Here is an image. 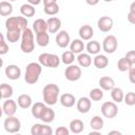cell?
Segmentation results:
<instances>
[{
  "instance_id": "8992f818",
  "label": "cell",
  "mask_w": 135,
  "mask_h": 135,
  "mask_svg": "<svg viewBox=\"0 0 135 135\" xmlns=\"http://www.w3.org/2000/svg\"><path fill=\"white\" fill-rule=\"evenodd\" d=\"M101 113L105 118H114L118 114V108L116 102L113 101H105L101 105Z\"/></svg>"
},
{
  "instance_id": "4fadbf2b",
  "label": "cell",
  "mask_w": 135,
  "mask_h": 135,
  "mask_svg": "<svg viewBox=\"0 0 135 135\" xmlns=\"http://www.w3.org/2000/svg\"><path fill=\"white\" fill-rule=\"evenodd\" d=\"M17 104L15 100L7 98L2 104V111L6 116H13L17 111Z\"/></svg>"
},
{
  "instance_id": "ba28073f",
  "label": "cell",
  "mask_w": 135,
  "mask_h": 135,
  "mask_svg": "<svg viewBox=\"0 0 135 135\" xmlns=\"http://www.w3.org/2000/svg\"><path fill=\"white\" fill-rule=\"evenodd\" d=\"M117 39L114 35H108L102 41V49L107 54H113L117 50Z\"/></svg>"
},
{
  "instance_id": "60d3db41",
  "label": "cell",
  "mask_w": 135,
  "mask_h": 135,
  "mask_svg": "<svg viewBox=\"0 0 135 135\" xmlns=\"http://www.w3.org/2000/svg\"><path fill=\"white\" fill-rule=\"evenodd\" d=\"M49 57H50V53H42L39 55L38 57V61L41 65L43 66H47V61H49Z\"/></svg>"
},
{
  "instance_id": "44dd1931",
  "label": "cell",
  "mask_w": 135,
  "mask_h": 135,
  "mask_svg": "<svg viewBox=\"0 0 135 135\" xmlns=\"http://www.w3.org/2000/svg\"><path fill=\"white\" fill-rule=\"evenodd\" d=\"M17 103L21 109H28L32 105V98L27 94H21L17 98Z\"/></svg>"
},
{
  "instance_id": "f35d334b",
  "label": "cell",
  "mask_w": 135,
  "mask_h": 135,
  "mask_svg": "<svg viewBox=\"0 0 135 135\" xmlns=\"http://www.w3.org/2000/svg\"><path fill=\"white\" fill-rule=\"evenodd\" d=\"M124 103L127 105H134L135 104V93L134 92H129L124 95V99H123Z\"/></svg>"
},
{
  "instance_id": "836d02e7",
  "label": "cell",
  "mask_w": 135,
  "mask_h": 135,
  "mask_svg": "<svg viewBox=\"0 0 135 135\" xmlns=\"http://www.w3.org/2000/svg\"><path fill=\"white\" fill-rule=\"evenodd\" d=\"M22 32L21 31H6L5 38L8 42H17L21 38Z\"/></svg>"
},
{
  "instance_id": "f546056e",
  "label": "cell",
  "mask_w": 135,
  "mask_h": 135,
  "mask_svg": "<svg viewBox=\"0 0 135 135\" xmlns=\"http://www.w3.org/2000/svg\"><path fill=\"white\" fill-rule=\"evenodd\" d=\"M13 13V5L9 1H1L0 2V15L5 17L9 16Z\"/></svg>"
},
{
  "instance_id": "7a4b0ae2",
  "label": "cell",
  "mask_w": 135,
  "mask_h": 135,
  "mask_svg": "<svg viewBox=\"0 0 135 135\" xmlns=\"http://www.w3.org/2000/svg\"><path fill=\"white\" fill-rule=\"evenodd\" d=\"M42 96L44 103H46L47 105L56 104L59 96V86L55 83L46 84L42 90Z\"/></svg>"
},
{
  "instance_id": "30bf717a",
  "label": "cell",
  "mask_w": 135,
  "mask_h": 135,
  "mask_svg": "<svg viewBox=\"0 0 135 135\" xmlns=\"http://www.w3.org/2000/svg\"><path fill=\"white\" fill-rule=\"evenodd\" d=\"M55 40H56V44L61 49L66 47L71 43V38L66 31H59V33L56 35Z\"/></svg>"
},
{
  "instance_id": "277c9868",
  "label": "cell",
  "mask_w": 135,
  "mask_h": 135,
  "mask_svg": "<svg viewBox=\"0 0 135 135\" xmlns=\"http://www.w3.org/2000/svg\"><path fill=\"white\" fill-rule=\"evenodd\" d=\"M28 21L24 16H15L8 17L5 21L6 31H23L27 27Z\"/></svg>"
},
{
  "instance_id": "cb8c5ba5",
  "label": "cell",
  "mask_w": 135,
  "mask_h": 135,
  "mask_svg": "<svg viewBox=\"0 0 135 135\" xmlns=\"http://www.w3.org/2000/svg\"><path fill=\"white\" fill-rule=\"evenodd\" d=\"M70 50L74 54H80V53H82V51L84 50V43H83L82 39H74L70 43Z\"/></svg>"
},
{
  "instance_id": "bcb514c9",
  "label": "cell",
  "mask_w": 135,
  "mask_h": 135,
  "mask_svg": "<svg viewBox=\"0 0 135 135\" xmlns=\"http://www.w3.org/2000/svg\"><path fill=\"white\" fill-rule=\"evenodd\" d=\"M129 79L132 83L135 84V68H133V66L129 70Z\"/></svg>"
},
{
  "instance_id": "4316f807",
  "label": "cell",
  "mask_w": 135,
  "mask_h": 135,
  "mask_svg": "<svg viewBox=\"0 0 135 135\" xmlns=\"http://www.w3.org/2000/svg\"><path fill=\"white\" fill-rule=\"evenodd\" d=\"M35 5L33 4H30V3H26V4H22L21 7H20V13L22 16L24 17H33L35 14H36V8L34 7Z\"/></svg>"
},
{
  "instance_id": "52a82bcc",
  "label": "cell",
  "mask_w": 135,
  "mask_h": 135,
  "mask_svg": "<svg viewBox=\"0 0 135 135\" xmlns=\"http://www.w3.org/2000/svg\"><path fill=\"white\" fill-rule=\"evenodd\" d=\"M81 69L76 64H70L64 70V77L69 81H77L81 77Z\"/></svg>"
},
{
  "instance_id": "e575fe53",
  "label": "cell",
  "mask_w": 135,
  "mask_h": 135,
  "mask_svg": "<svg viewBox=\"0 0 135 135\" xmlns=\"http://www.w3.org/2000/svg\"><path fill=\"white\" fill-rule=\"evenodd\" d=\"M74 60H75V54L71 50L70 51H65V52L62 53V55H61L62 63H64L66 65H70V64H72L74 62Z\"/></svg>"
},
{
  "instance_id": "f5cc1de1",
  "label": "cell",
  "mask_w": 135,
  "mask_h": 135,
  "mask_svg": "<svg viewBox=\"0 0 135 135\" xmlns=\"http://www.w3.org/2000/svg\"><path fill=\"white\" fill-rule=\"evenodd\" d=\"M130 11H134V12H135V1L131 3V5H130Z\"/></svg>"
},
{
  "instance_id": "db71d44e",
  "label": "cell",
  "mask_w": 135,
  "mask_h": 135,
  "mask_svg": "<svg viewBox=\"0 0 135 135\" xmlns=\"http://www.w3.org/2000/svg\"><path fill=\"white\" fill-rule=\"evenodd\" d=\"M90 135H99V131H93V132H91L90 133Z\"/></svg>"
},
{
  "instance_id": "e0dca14e",
  "label": "cell",
  "mask_w": 135,
  "mask_h": 135,
  "mask_svg": "<svg viewBox=\"0 0 135 135\" xmlns=\"http://www.w3.org/2000/svg\"><path fill=\"white\" fill-rule=\"evenodd\" d=\"M47 22V26H49V32L51 34H55L59 31V28L61 27V20L57 17H51L46 20Z\"/></svg>"
},
{
  "instance_id": "9a60e30c",
  "label": "cell",
  "mask_w": 135,
  "mask_h": 135,
  "mask_svg": "<svg viewBox=\"0 0 135 135\" xmlns=\"http://www.w3.org/2000/svg\"><path fill=\"white\" fill-rule=\"evenodd\" d=\"M99 86L103 90V91H111L113 88H115V81L113 78L109 77V76H102L99 81H98Z\"/></svg>"
},
{
  "instance_id": "484cf974",
  "label": "cell",
  "mask_w": 135,
  "mask_h": 135,
  "mask_svg": "<svg viewBox=\"0 0 135 135\" xmlns=\"http://www.w3.org/2000/svg\"><path fill=\"white\" fill-rule=\"evenodd\" d=\"M111 97H112L114 102L120 103L124 99V93H123V91L120 88H116L115 86V88H113L111 90Z\"/></svg>"
},
{
  "instance_id": "f907efd6",
  "label": "cell",
  "mask_w": 135,
  "mask_h": 135,
  "mask_svg": "<svg viewBox=\"0 0 135 135\" xmlns=\"http://www.w3.org/2000/svg\"><path fill=\"white\" fill-rule=\"evenodd\" d=\"M42 1H43V5H47V4L57 2V0H42Z\"/></svg>"
},
{
  "instance_id": "4dcf8cb0",
  "label": "cell",
  "mask_w": 135,
  "mask_h": 135,
  "mask_svg": "<svg viewBox=\"0 0 135 135\" xmlns=\"http://www.w3.org/2000/svg\"><path fill=\"white\" fill-rule=\"evenodd\" d=\"M0 93H1V98L2 99H7V98H11L13 96L14 90L9 84L2 83L0 85Z\"/></svg>"
},
{
  "instance_id": "9c48e42d",
  "label": "cell",
  "mask_w": 135,
  "mask_h": 135,
  "mask_svg": "<svg viewBox=\"0 0 135 135\" xmlns=\"http://www.w3.org/2000/svg\"><path fill=\"white\" fill-rule=\"evenodd\" d=\"M113 19L109 16H102L98 19L97 21V26L99 28V31L103 32V33H108L112 30L113 27Z\"/></svg>"
},
{
  "instance_id": "7bdbcfd3",
  "label": "cell",
  "mask_w": 135,
  "mask_h": 135,
  "mask_svg": "<svg viewBox=\"0 0 135 135\" xmlns=\"http://www.w3.org/2000/svg\"><path fill=\"white\" fill-rule=\"evenodd\" d=\"M70 130L66 127H58L55 131V135H69Z\"/></svg>"
},
{
  "instance_id": "7c38bea8",
  "label": "cell",
  "mask_w": 135,
  "mask_h": 135,
  "mask_svg": "<svg viewBox=\"0 0 135 135\" xmlns=\"http://www.w3.org/2000/svg\"><path fill=\"white\" fill-rule=\"evenodd\" d=\"M4 72H5L6 77L8 79H11V80H17L21 76V70L16 64H8L5 68V71Z\"/></svg>"
},
{
  "instance_id": "1f68e13d",
  "label": "cell",
  "mask_w": 135,
  "mask_h": 135,
  "mask_svg": "<svg viewBox=\"0 0 135 135\" xmlns=\"http://www.w3.org/2000/svg\"><path fill=\"white\" fill-rule=\"evenodd\" d=\"M90 127L95 131H100L103 128V119L98 115L93 116L90 120Z\"/></svg>"
},
{
  "instance_id": "f6af8a7d",
  "label": "cell",
  "mask_w": 135,
  "mask_h": 135,
  "mask_svg": "<svg viewBox=\"0 0 135 135\" xmlns=\"http://www.w3.org/2000/svg\"><path fill=\"white\" fill-rule=\"evenodd\" d=\"M124 57L128 58V59L131 61L132 64H135V51H129V52L126 54Z\"/></svg>"
},
{
  "instance_id": "ee69618b",
  "label": "cell",
  "mask_w": 135,
  "mask_h": 135,
  "mask_svg": "<svg viewBox=\"0 0 135 135\" xmlns=\"http://www.w3.org/2000/svg\"><path fill=\"white\" fill-rule=\"evenodd\" d=\"M53 130L49 124H42V130H41V135H52Z\"/></svg>"
},
{
  "instance_id": "b9f144b4",
  "label": "cell",
  "mask_w": 135,
  "mask_h": 135,
  "mask_svg": "<svg viewBox=\"0 0 135 135\" xmlns=\"http://www.w3.org/2000/svg\"><path fill=\"white\" fill-rule=\"evenodd\" d=\"M41 130H42V124L35 123L31 128V134L32 135H41Z\"/></svg>"
},
{
  "instance_id": "816d5d0a",
  "label": "cell",
  "mask_w": 135,
  "mask_h": 135,
  "mask_svg": "<svg viewBox=\"0 0 135 135\" xmlns=\"http://www.w3.org/2000/svg\"><path fill=\"white\" fill-rule=\"evenodd\" d=\"M113 134L121 135V132H119V131H110V132H109V135H113Z\"/></svg>"
},
{
  "instance_id": "d6a6232c",
  "label": "cell",
  "mask_w": 135,
  "mask_h": 135,
  "mask_svg": "<svg viewBox=\"0 0 135 135\" xmlns=\"http://www.w3.org/2000/svg\"><path fill=\"white\" fill-rule=\"evenodd\" d=\"M132 65L133 64L131 63V61L128 58H126V57L120 58L118 60V62H117V68H118V70L120 72H127V71H129L132 68Z\"/></svg>"
},
{
  "instance_id": "7dc6e473",
  "label": "cell",
  "mask_w": 135,
  "mask_h": 135,
  "mask_svg": "<svg viewBox=\"0 0 135 135\" xmlns=\"http://www.w3.org/2000/svg\"><path fill=\"white\" fill-rule=\"evenodd\" d=\"M128 21L132 24H135V12L134 11H130L128 14Z\"/></svg>"
},
{
  "instance_id": "c3c4849f",
  "label": "cell",
  "mask_w": 135,
  "mask_h": 135,
  "mask_svg": "<svg viewBox=\"0 0 135 135\" xmlns=\"http://www.w3.org/2000/svg\"><path fill=\"white\" fill-rule=\"evenodd\" d=\"M85 2H86L89 5H96V4H98L99 0H85Z\"/></svg>"
},
{
  "instance_id": "8d00e7d4",
  "label": "cell",
  "mask_w": 135,
  "mask_h": 135,
  "mask_svg": "<svg viewBox=\"0 0 135 135\" xmlns=\"http://www.w3.org/2000/svg\"><path fill=\"white\" fill-rule=\"evenodd\" d=\"M43 11H44V13H45L46 15L54 16V15L58 14V12H59V5H58L57 2L51 3V4H47V5H44Z\"/></svg>"
},
{
  "instance_id": "d4e9b609",
  "label": "cell",
  "mask_w": 135,
  "mask_h": 135,
  "mask_svg": "<svg viewBox=\"0 0 135 135\" xmlns=\"http://www.w3.org/2000/svg\"><path fill=\"white\" fill-rule=\"evenodd\" d=\"M88 53L90 55H97L99 52H100V43L96 40H90L88 43H86V46H85Z\"/></svg>"
},
{
  "instance_id": "d590c367",
  "label": "cell",
  "mask_w": 135,
  "mask_h": 135,
  "mask_svg": "<svg viewBox=\"0 0 135 135\" xmlns=\"http://www.w3.org/2000/svg\"><path fill=\"white\" fill-rule=\"evenodd\" d=\"M90 98L93 101H99L103 98V90L101 88H95L90 91Z\"/></svg>"
},
{
  "instance_id": "3957f363",
  "label": "cell",
  "mask_w": 135,
  "mask_h": 135,
  "mask_svg": "<svg viewBox=\"0 0 135 135\" xmlns=\"http://www.w3.org/2000/svg\"><path fill=\"white\" fill-rule=\"evenodd\" d=\"M20 49L25 54H30V53H32L34 51V49H35V42H34L33 30L26 27L25 30L22 31Z\"/></svg>"
},
{
  "instance_id": "2e32d148",
  "label": "cell",
  "mask_w": 135,
  "mask_h": 135,
  "mask_svg": "<svg viewBox=\"0 0 135 135\" xmlns=\"http://www.w3.org/2000/svg\"><path fill=\"white\" fill-rule=\"evenodd\" d=\"M78 34L80 36V39H82V40H91L93 35H94V31H93L91 25L84 24L79 28Z\"/></svg>"
},
{
  "instance_id": "681fc988",
  "label": "cell",
  "mask_w": 135,
  "mask_h": 135,
  "mask_svg": "<svg viewBox=\"0 0 135 135\" xmlns=\"http://www.w3.org/2000/svg\"><path fill=\"white\" fill-rule=\"evenodd\" d=\"M27 2L30 4H33V5H39L40 2H41V0H27Z\"/></svg>"
},
{
  "instance_id": "ab89813d",
  "label": "cell",
  "mask_w": 135,
  "mask_h": 135,
  "mask_svg": "<svg viewBox=\"0 0 135 135\" xmlns=\"http://www.w3.org/2000/svg\"><path fill=\"white\" fill-rule=\"evenodd\" d=\"M8 52V45L5 42V37L2 34L1 35V41H0V54L1 55H5Z\"/></svg>"
},
{
  "instance_id": "74e56055",
  "label": "cell",
  "mask_w": 135,
  "mask_h": 135,
  "mask_svg": "<svg viewBox=\"0 0 135 135\" xmlns=\"http://www.w3.org/2000/svg\"><path fill=\"white\" fill-rule=\"evenodd\" d=\"M60 63V59L57 55L55 54H50V57H49V61H47V68H57Z\"/></svg>"
},
{
  "instance_id": "ac0fdd59",
  "label": "cell",
  "mask_w": 135,
  "mask_h": 135,
  "mask_svg": "<svg viewBox=\"0 0 135 135\" xmlns=\"http://www.w3.org/2000/svg\"><path fill=\"white\" fill-rule=\"evenodd\" d=\"M93 63L95 65V68L97 69H104L109 65V58L105 55H101V54H97L96 57L93 60Z\"/></svg>"
},
{
  "instance_id": "83f0119b",
  "label": "cell",
  "mask_w": 135,
  "mask_h": 135,
  "mask_svg": "<svg viewBox=\"0 0 135 135\" xmlns=\"http://www.w3.org/2000/svg\"><path fill=\"white\" fill-rule=\"evenodd\" d=\"M40 119L43 122H45V123H50V122L54 121V119H55V112H54V110L51 109L50 107H46L45 110L43 111Z\"/></svg>"
},
{
  "instance_id": "11a10c76",
  "label": "cell",
  "mask_w": 135,
  "mask_h": 135,
  "mask_svg": "<svg viewBox=\"0 0 135 135\" xmlns=\"http://www.w3.org/2000/svg\"><path fill=\"white\" fill-rule=\"evenodd\" d=\"M103 1H105V2H111V1H115V0H103Z\"/></svg>"
},
{
  "instance_id": "7402d4cb",
  "label": "cell",
  "mask_w": 135,
  "mask_h": 135,
  "mask_svg": "<svg viewBox=\"0 0 135 135\" xmlns=\"http://www.w3.org/2000/svg\"><path fill=\"white\" fill-rule=\"evenodd\" d=\"M45 104H46V103H43V102H40V101H39V102H35V103L33 104V107H32V115H33L35 118L40 119V117H41L43 111H44L45 108H46Z\"/></svg>"
},
{
  "instance_id": "5bb4252c",
  "label": "cell",
  "mask_w": 135,
  "mask_h": 135,
  "mask_svg": "<svg viewBox=\"0 0 135 135\" xmlns=\"http://www.w3.org/2000/svg\"><path fill=\"white\" fill-rule=\"evenodd\" d=\"M59 101H60L62 107H64V108H72L76 103V98L71 93H64V94H62L60 96Z\"/></svg>"
},
{
  "instance_id": "ffe728a7",
  "label": "cell",
  "mask_w": 135,
  "mask_h": 135,
  "mask_svg": "<svg viewBox=\"0 0 135 135\" xmlns=\"http://www.w3.org/2000/svg\"><path fill=\"white\" fill-rule=\"evenodd\" d=\"M77 62L80 66L82 68H89L92 64V57L90 56V54L88 53H80L77 56Z\"/></svg>"
},
{
  "instance_id": "f1b7e54d",
  "label": "cell",
  "mask_w": 135,
  "mask_h": 135,
  "mask_svg": "<svg viewBox=\"0 0 135 135\" xmlns=\"http://www.w3.org/2000/svg\"><path fill=\"white\" fill-rule=\"evenodd\" d=\"M36 42L39 46H46L50 42V36L47 34V32H43V33H37L36 34Z\"/></svg>"
},
{
  "instance_id": "d6986e66",
  "label": "cell",
  "mask_w": 135,
  "mask_h": 135,
  "mask_svg": "<svg viewBox=\"0 0 135 135\" xmlns=\"http://www.w3.org/2000/svg\"><path fill=\"white\" fill-rule=\"evenodd\" d=\"M33 30L34 32L37 33H43V32H47L49 31V26H47V22L43 19H37L34 21L33 23Z\"/></svg>"
},
{
  "instance_id": "8fae6325",
  "label": "cell",
  "mask_w": 135,
  "mask_h": 135,
  "mask_svg": "<svg viewBox=\"0 0 135 135\" xmlns=\"http://www.w3.org/2000/svg\"><path fill=\"white\" fill-rule=\"evenodd\" d=\"M76 107H77V110L79 113H81V114L88 113L92 107L91 98L90 97H80L76 103Z\"/></svg>"
},
{
  "instance_id": "6da1fadb",
  "label": "cell",
  "mask_w": 135,
  "mask_h": 135,
  "mask_svg": "<svg viewBox=\"0 0 135 135\" xmlns=\"http://www.w3.org/2000/svg\"><path fill=\"white\" fill-rule=\"evenodd\" d=\"M42 72V65L39 62H31L26 65L25 69V75L24 80L28 84H35L41 75Z\"/></svg>"
},
{
  "instance_id": "5b68a950",
  "label": "cell",
  "mask_w": 135,
  "mask_h": 135,
  "mask_svg": "<svg viewBox=\"0 0 135 135\" xmlns=\"http://www.w3.org/2000/svg\"><path fill=\"white\" fill-rule=\"evenodd\" d=\"M3 127H4V130L7 133L14 134V133H18L20 131V129H21V122L14 115L13 116H7V118H5V120L3 122Z\"/></svg>"
},
{
  "instance_id": "603a6c76",
  "label": "cell",
  "mask_w": 135,
  "mask_h": 135,
  "mask_svg": "<svg viewBox=\"0 0 135 135\" xmlns=\"http://www.w3.org/2000/svg\"><path fill=\"white\" fill-rule=\"evenodd\" d=\"M83 129H84V124L80 119H73L70 122V131L73 134H79L83 131Z\"/></svg>"
},
{
  "instance_id": "9f6ffc18",
  "label": "cell",
  "mask_w": 135,
  "mask_h": 135,
  "mask_svg": "<svg viewBox=\"0 0 135 135\" xmlns=\"http://www.w3.org/2000/svg\"><path fill=\"white\" fill-rule=\"evenodd\" d=\"M8 1H16V0H8Z\"/></svg>"
}]
</instances>
